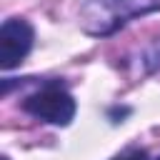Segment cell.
<instances>
[{
    "instance_id": "cell-5",
    "label": "cell",
    "mask_w": 160,
    "mask_h": 160,
    "mask_svg": "<svg viewBox=\"0 0 160 160\" xmlns=\"http://www.w3.org/2000/svg\"><path fill=\"white\" fill-rule=\"evenodd\" d=\"M2 160H8V158H2Z\"/></svg>"
},
{
    "instance_id": "cell-3",
    "label": "cell",
    "mask_w": 160,
    "mask_h": 160,
    "mask_svg": "<svg viewBox=\"0 0 160 160\" xmlns=\"http://www.w3.org/2000/svg\"><path fill=\"white\" fill-rule=\"evenodd\" d=\"M32 48V28L20 18H10L0 28V68L12 70Z\"/></svg>"
},
{
    "instance_id": "cell-4",
    "label": "cell",
    "mask_w": 160,
    "mask_h": 160,
    "mask_svg": "<svg viewBox=\"0 0 160 160\" xmlns=\"http://www.w3.org/2000/svg\"><path fill=\"white\" fill-rule=\"evenodd\" d=\"M115 160H148V155H145V152H140V150H135V152H128V155L115 158Z\"/></svg>"
},
{
    "instance_id": "cell-2",
    "label": "cell",
    "mask_w": 160,
    "mask_h": 160,
    "mask_svg": "<svg viewBox=\"0 0 160 160\" xmlns=\"http://www.w3.org/2000/svg\"><path fill=\"white\" fill-rule=\"evenodd\" d=\"M22 108L32 118L52 122V125H68L72 120V115H75V100L60 85H45L42 90L28 95Z\"/></svg>"
},
{
    "instance_id": "cell-6",
    "label": "cell",
    "mask_w": 160,
    "mask_h": 160,
    "mask_svg": "<svg viewBox=\"0 0 160 160\" xmlns=\"http://www.w3.org/2000/svg\"><path fill=\"white\" fill-rule=\"evenodd\" d=\"M158 160H160V158H158Z\"/></svg>"
},
{
    "instance_id": "cell-1",
    "label": "cell",
    "mask_w": 160,
    "mask_h": 160,
    "mask_svg": "<svg viewBox=\"0 0 160 160\" xmlns=\"http://www.w3.org/2000/svg\"><path fill=\"white\" fill-rule=\"evenodd\" d=\"M160 10V0H88L80 10V28L90 35H110L128 20Z\"/></svg>"
}]
</instances>
